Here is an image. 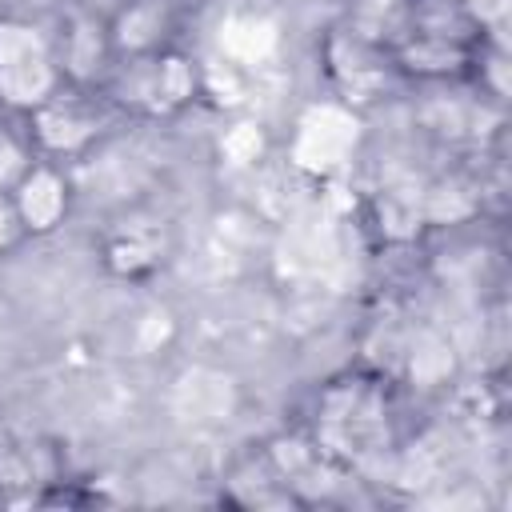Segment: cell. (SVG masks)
I'll return each instance as SVG.
<instances>
[{
    "label": "cell",
    "mask_w": 512,
    "mask_h": 512,
    "mask_svg": "<svg viewBox=\"0 0 512 512\" xmlns=\"http://www.w3.org/2000/svg\"><path fill=\"white\" fill-rule=\"evenodd\" d=\"M48 84V64L32 32L0 28V88L12 100H36Z\"/></svg>",
    "instance_id": "obj_1"
},
{
    "label": "cell",
    "mask_w": 512,
    "mask_h": 512,
    "mask_svg": "<svg viewBox=\"0 0 512 512\" xmlns=\"http://www.w3.org/2000/svg\"><path fill=\"white\" fill-rule=\"evenodd\" d=\"M356 140V124L336 112V108H316L304 116L300 128V144H296V160L308 168H332L344 160L348 144Z\"/></svg>",
    "instance_id": "obj_2"
},
{
    "label": "cell",
    "mask_w": 512,
    "mask_h": 512,
    "mask_svg": "<svg viewBox=\"0 0 512 512\" xmlns=\"http://www.w3.org/2000/svg\"><path fill=\"white\" fill-rule=\"evenodd\" d=\"M224 44H228L232 56L256 60V56H264L272 48V28L268 24H256V20H236V24H228Z\"/></svg>",
    "instance_id": "obj_3"
},
{
    "label": "cell",
    "mask_w": 512,
    "mask_h": 512,
    "mask_svg": "<svg viewBox=\"0 0 512 512\" xmlns=\"http://www.w3.org/2000/svg\"><path fill=\"white\" fill-rule=\"evenodd\" d=\"M24 212L32 224H52L56 212H60V188L52 176H36L28 188H24Z\"/></svg>",
    "instance_id": "obj_4"
},
{
    "label": "cell",
    "mask_w": 512,
    "mask_h": 512,
    "mask_svg": "<svg viewBox=\"0 0 512 512\" xmlns=\"http://www.w3.org/2000/svg\"><path fill=\"white\" fill-rule=\"evenodd\" d=\"M8 160H12V148L0 140V176H4V168H8Z\"/></svg>",
    "instance_id": "obj_5"
},
{
    "label": "cell",
    "mask_w": 512,
    "mask_h": 512,
    "mask_svg": "<svg viewBox=\"0 0 512 512\" xmlns=\"http://www.w3.org/2000/svg\"><path fill=\"white\" fill-rule=\"evenodd\" d=\"M0 236H4V208H0Z\"/></svg>",
    "instance_id": "obj_6"
}]
</instances>
